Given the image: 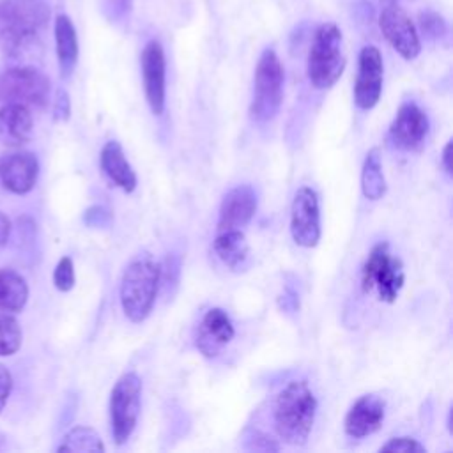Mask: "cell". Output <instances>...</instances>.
Listing matches in <instances>:
<instances>
[{"mask_svg":"<svg viewBox=\"0 0 453 453\" xmlns=\"http://www.w3.org/2000/svg\"><path fill=\"white\" fill-rule=\"evenodd\" d=\"M405 281L402 260L391 253L386 241L377 242L363 267H361V288L365 294L375 292L384 303H395Z\"/></svg>","mask_w":453,"mask_h":453,"instance_id":"5","label":"cell"},{"mask_svg":"<svg viewBox=\"0 0 453 453\" xmlns=\"http://www.w3.org/2000/svg\"><path fill=\"white\" fill-rule=\"evenodd\" d=\"M58 451H104V444L99 434L88 426H74L71 432L65 434Z\"/></svg>","mask_w":453,"mask_h":453,"instance_id":"24","label":"cell"},{"mask_svg":"<svg viewBox=\"0 0 453 453\" xmlns=\"http://www.w3.org/2000/svg\"><path fill=\"white\" fill-rule=\"evenodd\" d=\"M55 115H57V119H67V115H69V99H67L65 92H58Z\"/></svg>","mask_w":453,"mask_h":453,"instance_id":"30","label":"cell"},{"mask_svg":"<svg viewBox=\"0 0 453 453\" xmlns=\"http://www.w3.org/2000/svg\"><path fill=\"white\" fill-rule=\"evenodd\" d=\"M428 127L426 113L416 103H403L389 126V140L402 150H414L425 142Z\"/></svg>","mask_w":453,"mask_h":453,"instance_id":"13","label":"cell"},{"mask_svg":"<svg viewBox=\"0 0 453 453\" xmlns=\"http://www.w3.org/2000/svg\"><path fill=\"white\" fill-rule=\"evenodd\" d=\"M21 345V329L11 313L0 311V356L14 354Z\"/></svg>","mask_w":453,"mask_h":453,"instance_id":"25","label":"cell"},{"mask_svg":"<svg viewBox=\"0 0 453 453\" xmlns=\"http://www.w3.org/2000/svg\"><path fill=\"white\" fill-rule=\"evenodd\" d=\"M442 166L448 175H451V142H448L442 149Z\"/></svg>","mask_w":453,"mask_h":453,"instance_id":"32","label":"cell"},{"mask_svg":"<svg viewBox=\"0 0 453 453\" xmlns=\"http://www.w3.org/2000/svg\"><path fill=\"white\" fill-rule=\"evenodd\" d=\"M32 134L30 108L16 103H4L0 108V142L9 147L23 145Z\"/></svg>","mask_w":453,"mask_h":453,"instance_id":"18","label":"cell"},{"mask_svg":"<svg viewBox=\"0 0 453 453\" xmlns=\"http://www.w3.org/2000/svg\"><path fill=\"white\" fill-rule=\"evenodd\" d=\"M379 27L386 41L405 60H412L421 51L419 34L407 16V12L396 4H386L379 16Z\"/></svg>","mask_w":453,"mask_h":453,"instance_id":"10","label":"cell"},{"mask_svg":"<svg viewBox=\"0 0 453 453\" xmlns=\"http://www.w3.org/2000/svg\"><path fill=\"white\" fill-rule=\"evenodd\" d=\"M380 451H391V453H426V448L418 442L412 437H393L389 439Z\"/></svg>","mask_w":453,"mask_h":453,"instance_id":"27","label":"cell"},{"mask_svg":"<svg viewBox=\"0 0 453 453\" xmlns=\"http://www.w3.org/2000/svg\"><path fill=\"white\" fill-rule=\"evenodd\" d=\"M39 163L32 152H12L0 157V182L16 195L28 193L37 180Z\"/></svg>","mask_w":453,"mask_h":453,"instance_id":"17","label":"cell"},{"mask_svg":"<svg viewBox=\"0 0 453 453\" xmlns=\"http://www.w3.org/2000/svg\"><path fill=\"white\" fill-rule=\"evenodd\" d=\"M234 334L235 329L228 313L223 308H211L198 324L195 345L202 356L216 357L232 342Z\"/></svg>","mask_w":453,"mask_h":453,"instance_id":"14","label":"cell"},{"mask_svg":"<svg viewBox=\"0 0 453 453\" xmlns=\"http://www.w3.org/2000/svg\"><path fill=\"white\" fill-rule=\"evenodd\" d=\"M53 283L58 290L67 292L74 287V265L69 257H62L53 271Z\"/></svg>","mask_w":453,"mask_h":453,"instance_id":"26","label":"cell"},{"mask_svg":"<svg viewBox=\"0 0 453 453\" xmlns=\"http://www.w3.org/2000/svg\"><path fill=\"white\" fill-rule=\"evenodd\" d=\"M55 46L62 74L69 76L78 60V37L73 21L65 14L55 19Z\"/></svg>","mask_w":453,"mask_h":453,"instance_id":"21","label":"cell"},{"mask_svg":"<svg viewBox=\"0 0 453 453\" xmlns=\"http://www.w3.org/2000/svg\"><path fill=\"white\" fill-rule=\"evenodd\" d=\"M384 416L386 402L373 393L363 395L350 405L343 421V430L349 437L354 439L372 435L382 426Z\"/></svg>","mask_w":453,"mask_h":453,"instance_id":"16","label":"cell"},{"mask_svg":"<svg viewBox=\"0 0 453 453\" xmlns=\"http://www.w3.org/2000/svg\"><path fill=\"white\" fill-rule=\"evenodd\" d=\"M11 389H12V377L9 373V370L0 365V411L4 409L9 395H11Z\"/></svg>","mask_w":453,"mask_h":453,"instance_id":"29","label":"cell"},{"mask_svg":"<svg viewBox=\"0 0 453 453\" xmlns=\"http://www.w3.org/2000/svg\"><path fill=\"white\" fill-rule=\"evenodd\" d=\"M419 25H421L423 34H426L428 37H441L446 32L444 19L435 12H421Z\"/></svg>","mask_w":453,"mask_h":453,"instance_id":"28","label":"cell"},{"mask_svg":"<svg viewBox=\"0 0 453 453\" xmlns=\"http://www.w3.org/2000/svg\"><path fill=\"white\" fill-rule=\"evenodd\" d=\"M48 19L41 0H0V39L7 50L30 44Z\"/></svg>","mask_w":453,"mask_h":453,"instance_id":"4","label":"cell"},{"mask_svg":"<svg viewBox=\"0 0 453 453\" xmlns=\"http://www.w3.org/2000/svg\"><path fill=\"white\" fill-rule=\"evenodd\" d=\"M315 414L317 398L306 380H290L274 398V430L287 444L303 446L308 441Z\"/></svg>","mask_w":453,"mask_h":453,"instance_id":"1","label":"cell"},{"mask_svg":"<svg viewBox=\"0 0 453 453\" xmlns=\"http://www.w3.org/2000/svg\"><path fill=\"white\" fill-rule=\"evenodd\" d=\"M101 168L108 175V179L119 186L126 193H133L136 188V173L129 161L126 159V154L119 142L110 140L104 143L101 150Z\"/></svg>","mask_w":453,"mask_h":453,"instance_id":"19","label":"cell"},{"mask_svg":"<svg viewBox=\"0 0 453 453\" xmlns=\"http://www.w3.org/2000/svg\"><path fill=\"white\" fill-rule=\"evenodd\" d=\"M283 99V65L274 50L262 51L253 81V99L250 113L257 122L271 120Z\"/></svg>","mask_w":453,"mask_h":453,"instance_id":"6","label":"cell"},{"mask_svg":"<svg viewBox=\"0 0 453 453\" xmlns=\"http://www.w3.org/2000/svg\"><path fill=\"white\" fill-rule=\"evenodd\" d=\"M142 405V379L134 372L122 373L110 393V428L115 444L133 435Z\"/></svg>","mask_w":453,"mask_h":453,"instance_id":"7","label":"cell"},{"mask_svg":"<svg viewBox=\"0 0 453 453\" xmlns=\"http://www.w3.org/2000/svg\"><path fill=\"white\" fill-rule=\"evenodd\" d=\"M290 234L297 246L313 248L320 241V209L317 193L303 186L296 191L290 209Z\"/></svg>","mask_w":453,"mask_h":453,"instance_id":"9","label":"cell"},{"mask_svg":"<svg viewBox=\"0 0 453 453\" xmlns=\"http://www.w3.org/2000/svg\"><path fill=\"white\" fill-rule=\"evenodd\" d=\"M257 212V193L248 184L232 188L221 200L216 232L241 230Z\"/></svg>","mask_w":453,"mask_h":453,"instance_id":"15","label":"cell"},{"mask_svg":"<svg viewBox=\"0 0 453 453\" xmlns=\"http://www.w3.org/2000/svg\"><path fill=\"white\" fill-rule=\"evenodd\" d=\"M161 267L150 255H142L129 262L122 274L120 304L124 315L134 322H143L152 308L159 290Z\"/></svg>","mask_w":453,"mask_h":453,"instance_id":"2","label":"cell"},{"mask_svg":"<svg viewBox=\"0 0 453 453\" xmlns=\"http://www.w3.org/2000/svg\"><path fill=\"white\" fill-rule=\"evenodd\" d=\"M382 55L375 46H365L359 51L357 76L354 83V101L361 110H372L382 92Z\"/></svg>","mask_w":453,"mask_h":453,"instance_id":"11","label":"cell"},{"mask_svg":"<svg viewBox=\"0 0 453 453\" xmlns=\"http://www.w3.org/2000/svg\"><path fill=\"white\" fill-rule=\"evenodd\" d=\"M9 232H11V223L7 219V216H4L0 212V246H4L9 239Z\"/></svg>","mask_w":453,"mask_h":453,"instance_id":"31","label":"cell"},{"mask_svg":"<svg viewBox=\"0 0 453 453\" xmlns=\"http://www.w3.org/2000/svg\"><path fill=\"white\" fill-rule=\"evenodd\" d=\"M50 81L34 67H14L0 76V99L27 108H41L48 103Z\"/></svg>","mask_w":453,"mask_h":453,"instance_id":"8","label":"cell"},{"mask_svg":"<svg viewBox=\"0 0 453 453\" xmlns=\"http://www.w3.org/2000/svg\"><path fill=\"white\" fill-rule=\"evenodd\" d=\"M28 297V287L16 271L0 269V311L16 313L19 311Z\"/></svg>","mask_w":453,"mask_h":453,"instance_id":"22","label":"cell"},{"mask_svg":"<svg viewBox=\"0 0 453 453\" xmlns=\"http://www.w3.org/2000/svg\"><path fill=\"white\" fill-rule=\"evenodd\" d=\"M361 191L368 200H379L386 195V179L377 147L370 149L365 157L361 170Z\"/></svg>","mask_w":453,"mask_h":453,"instance_id":"23","label":"cell"},{"mask_svg":"<svg viewBox=\"0 0 453 453\" xmlns=\"http://www.w3.org/2000/svg\"><path fill=\"white\" fill-rule=\"evenodd\" d=\"M345 69V55H343V37L340 28L334 23H322L313 35L308 62H306V74L310 83L319 88L326 90L331 88L342 76Z\"/></svg>","mask_w":453,"mask_h":453,"instance_id":"3","label":"cell"},{"mask_svg":"<svg viewBox=\"0 0 453 453\" xmlns=\"http://www.w3.org/2000/svg\"><path fill=\"white\" fill-rule=\"evenodd\" d=\"M212 250L218 255V258L230 269H239L250 253L246 235L242 230H225L216 232Z\"/></svg>","mask_w":453,"mask_h":453,"instance_id":"20","label":"cell"},{"mask_svg":"<svg viewBox=\"0 0 453 453\" xmlns=\"http://www.w3.org/2000/svg\"><path fill=\"white\" fill-rule=\"evenodd\" d=\"M140 64L149 108L154 115H161L166 96V62L163 46L157 41H149L142 51Z\"/></svg>","mask_w":453,"mask_h":453,"instance_id":"12","label":"cell"}]
</instances>
